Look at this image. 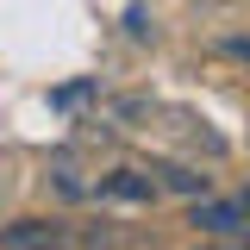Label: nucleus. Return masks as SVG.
Wrapping results in <instances>:
<instances>
[{
    "mask_svg": "<svg viewBox=\"0 0 250 250\" xmlns=\"http://www.w3.org/2000/svg\"><path fill=\"white\" fill-rule=\"evenodd\" d=\"M188 225L207 231V238H244V200H207V194H194Z\"/></svg>",
    "mask_w": 250,
    "mask_h": 250,
    "instance_id": "nucleus-1",
    "label": "nucleus"
},
{
    "mask_svg": "<svg viewBox=\"0 0 250 250\" xmlns=\"http://www.w3.org/2000/svg\"><path fill=\"white\" fill-rule=\"evenodd\" d=\"M94 194H106V200H131V207H150L163 188L150 182V169H106V175L94 182Z\"/></svg>",
    "mask_w": 250,
    "mask_h": 250,
    "instance_id": "nucleus-2",
    "label": "nucleus"
},
{
    "mask_svg": "<svg viewBox=\"0 0 250 250\" xmlns=\"http://www.w3.org/2000/svg\"><path fill=\"white\" fill-rule=\"evenodd\" d=\"M0 244L6 250H19V244H69V231L57 219H13V225H0Z\"/></svg>",
    "mask_w": 250,
    "mask_h": 250,
    "instance_id": "nucleus-3",
    "label": "nucleus"
},
{
    "mask_svg": "<svg viewBox=\"0 0 250 250\" xmlns=\"http://www.w3.org/2000/svg\"><path fill=\"white\" fill-rule=\"evenodd\" d=\"M150 182L194 200V194H207V188H213V175H200V169H188V163H163V169H150Z\"/></svg>",
    "mask_w": 250,
    "mask_h": 250,
    "instance_id": "nucleus-4",
    "label": "nucleus"
},
{
    "mask_svg": "<svg viewBox=\"0 0 250 250\" xmlns=\"http://www.w3.org/2000/svg\"><path fill=\"white\" fill-rule=\"evenodd\" d=\"M50 175H57L62 200H88V194H94V182H82V169H75V156H57V163H50Z\"/></svg>",
    "mask_w": 250,
    "mask_h": 250,
    "instance_id": "nucleus-5",
    "label": "nucleus"
},
{
    "mask_svg": "<svg viewBox=\"0 0 250 250\" xmlns=\"http://www.w3.org/2000/svg\"><path fill=\"white\" fill-rule=\"evenodd\" d=\"M82 94H88V82H75V88H57V94H50V100H57V106H75Z\"/></svg>",
    "mask_w": 250,
    "mask_h": 250,
    "instance_id": "nucleus-6",
    "label": "nucleus"
}]
</instances>
